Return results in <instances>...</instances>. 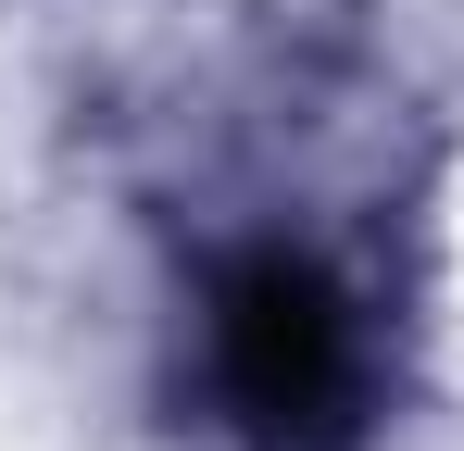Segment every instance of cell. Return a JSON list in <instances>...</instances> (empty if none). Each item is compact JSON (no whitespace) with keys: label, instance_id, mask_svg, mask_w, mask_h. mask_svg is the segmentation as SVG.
Listing matches in <instances>:
<instances>
[{"label":"cell","instance_id":"1","mask_svg":"<svg viewBox=\"0 0 464 451\" xmlns=\"http://www.w3.org/2000/svg\"><path fill=\"white\" fill-rule=\"evenodd\" d=\"M188 414L214 451H364L389 414V289L302 214L214 226L188 264Z\"/></svg>","mask_w":464,"mask_h":451}]
</instances>
